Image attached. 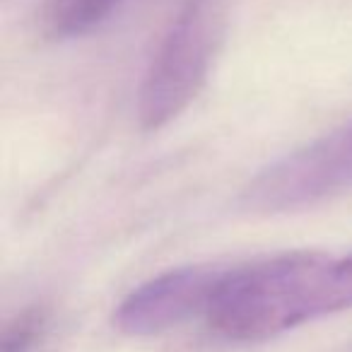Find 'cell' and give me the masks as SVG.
<instances>
[{"instance_id": "obj_1", "label": "cell", "mask_w": 352, "mask_h": 352, "mask_svg": "<svg viewBox=\"0 0 352 352\" xmlns=\"http://www.w3.org/2000/svg\"><path fill=\"white\" fill-rule=\"evenodd\" d=\"M352 309V249L287 251L227 265L206 323L230 342H261Z\"/></svg>"}, {"instance_id": "obj_2", "label": "cell", "mask_w": 352, "mask_h": 352, "mask_svg": "<svg viewBox=\"0 0 352 352\" xmlns=\"http://www.w3.org/2000/svg\"><path fill=\"white\" fill-rule=\"evenodd\" d=\"M227 32L225 0H186L164 32L138 97L142 131H160L203 92Z\"/></svg>"}, {"instance_id": "obj_3", "label": "cell", "mask_w": 352, "mask_h": 352, "mask_svg": "<svg viewBox=\"0 0 352 352\" xmlns=\"http://www.w3.org/2000/svg\"><path fill=\"white\" fill-rule=\"evenodd\" d=\"M352 188V121L294 150L241 191V208L254 215H283L314 208Z\"/></svg>"}, {"instance_id": "obj_4", "label": "cell", "mask_w": 352, "mask_h": 352, "mask_svg": "<svg viewBox=\"0 0 352 352\" xmlns=\"http://www.w3.org/2000/svg\"><path fill=\"white\" fill-rule=\"evenodd\" d=\"M225 265H184L135 287L113 314L121 333L160 336L193 318H206Z\"/></svg>"}, {"instance_id": "obj_5", "label": "cell", "mask_w": 352, "mask_h": 352, "mask_svg": "<svg viewBox=\"0 0 352 352\" xmlns=\"http://www.w3.org/2000/svg\"><path fill=\"white\" fill-rule=\"evenodd\" d=\"M121 0H46L39 25L46 39H75L99 27Z\"/></svg>"}, {"instance_id": "obj_6", "label": "cell", "mask_w": 352, "mask_h": 352, "mask_svg": "<svg viewBox=\"0 0 352 352\" xmlns=\"http://www.w3.org/2000/svg\"><path fill=\"white\" fill-rule=\"evenodd\" d=\"M49 331V311L44 307H27L8 321L0 340V352H36Z\"/></svg>"}]
</instances>
